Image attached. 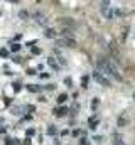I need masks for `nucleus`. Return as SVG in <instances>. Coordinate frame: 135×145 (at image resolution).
Here are the masks:
<instances>
[{
    "instance_id": "1",
    "label": "nucleus",
    "mask_w": 135,
    "mask_h": 145,
    "mask_svg": "<svg viewBox=\"0 0 135 145\" xmlns=\"http://www.w3.org/2000/svg\"><path fill=\"white\" fill-rule=\"evenodd\" d=\"M96 69H100L105 76H108L113 81H123V76H122V72H120V69L115 66V63L110 57H100L96 61Z\"/></svg>"
},
{
    "instance_id": "2",
    "label": "nucleus",
    "mask_w": 135,
    "mask_h": 145,
    "mask_svg": "<svg viewBox=\"0 0 135 145\" xmlns=\"http://www.w3.org/2000/svg\"><path fill=\"white\" fill-rule=\"evenodd\" d=\"M91 76H93V79L98 83V85H101V86H110L111 85V79L108 76H105L100 69H95L93 72H91Z\"/></svg>"
},
{
    "instance_id": "3",
    "label": "nucleus",
    "mask_w": 135,
    "mask_h": 145,
    "mask_svg": "<svg viewBox=\"0 0 135 145\" xmlns=\"http://www.w3.org/2000/svg\"><path fill=\"white\" fill-rule=\"evenodd\" d=\"M101 14H103V17H105V19H108V20H111L115 17V10L111 8V5L108 4L107 0H105V2H103V5H101Z\"/></svg>"
},
{
    "instance_id": "4",
    "label": "nucleus",
    "mask_w": 135,
    "mask_h": 145,
    "mask_svg": "<svg viewBox=\"0 0 135 145\" xmlns=\"http://www.w3.org/2000/svg\"><path fill=\"white\" fill-rule=\"evenodd\" d=\"M57 46H64V47H76V40L69 39V37H63L61 40H57Z\"/></svg>"
},
{
    "instance_id": "5",
    "label": "nucleus",
    "mask_w": 135,
    "mask_h": 145,
    "mask_svg": "<svg viewBox=\"0 0 135 145\" xmlns=\"http://www.w3.org/2000/svg\"><path fill=\"white\" fill-rule=\"evenodd\" d=\"M47 64L51 66V68L54 69V71H59V69H61V64H59V63H57V59L54 56H51L49 59H47Z\"/></svg>"
},
{
    "instance_id": "6",
    "label": "nucleus",
    "mask_w": 135,
    "mask_h": 145,
    "mask_svg": "<svg viewBox=\"0 0 135 145\" xmlns=\"http://www.w3.org/2000/svg\"><path fill=\"white\" fill-rule=\"evenodd\" d=\"M66 113H68V108H66V106H59V108L54 110V115H56V117H64Z\"/></svg>"
},
{
    "instance_id": "7",
    "label": "nucleus",
    "mask_w": 135,
    "mask_h": 145,
    "mask_svg": "<svg viewBox=\"0 0 135 145\" xmlns=\"http://www.w3.org/2000/svg\"><path fill=\"white\" fill-rule=\"evenodd\" d=\"M61 25H64V27H74V22L69 19V17H63L61 19Z\"/></svg>"
},
{
    "instance_id": "8",
    "label": "nucleus",
    "mask_w": 135,
    "mask_h": 145,
    "mask_svg": "<svg viewBox=\"0 0 135 145\" xmlns=\"http://www.w3.org/2000/svg\"><path fill=\"white\" fill-rule=\"evenodd\" d=\"M34 19H36V22H37V24H41V25H46V17L42 15V14H39V12H37L36 15H34Z\"/></svg>"
},
{
    "instance_id": "9",
    "label": "nucleus",
    "mask_w": 135,
    "mask_h": 145,
    "mask_svg": "<svg viewBox=\"0 0 135 145\" xmlns=\"http://www.w3.org/2000/svg\"><path fill=\"white\" fill-rule=\"evenodd\" d=\"M44 36L47 37V39H54V37L57 36L56 34V30H54V29H46V32H44Z\"/></svg>"
},
{
    "instance_id": "10",
    "label": "nucleus",
    "mask_w": 135,
    "mask_h": 145,
    "mask_svg": "<svg viewBox=\"0 0 135 145\" xmlns=\"http://www.w3.org/2000/svg\"><path fill=\"white\" fill-rule=\"evenodd\" d=\"M27 89L30 93H39L42 88H41V86H37V85H27Z\"/></svg>"
},
{
    "instance_id": "11",
    "label": "nucleus",
    "mask_w": 135,
    "mask_h": 145,
    "mask_svg": "<svg viewBox=\"0 0 135 145\" xmlns=\"http://www.w3.org/2000/svg\"><path fill=\"white\" fill-rule=\"evenodd\" d=\"M46 132H47V135H51V137H54V135H56L57 133V128L54 125H49L47 127V130H46Z\"/></svg>"
},
{
    "instance_id": "12",
    "label": "nucleus",
    "mask_w": 135,
    "mask_h": 145,
    "mask_svg": "<svg viewBox=\"0 0 135 145\" xmlns=\"http://www.w3.org/2000/svg\"><path fill=\"white\" fill-rule=\"evenodd\" d=\"M88 123H90V128H91V130H95V128H96V125H98V118L91 117V118H90V121H88Z\"/></svg>"
},
{
    "instance_id": "13",
    "label": "nucleus",
    "mask_w": 135,
    "mask_h": 145,
    "mask_svg": "<svg viewBox=\"0 0 135 145\" xmlns=\"http://www.w3.org/2000/svg\"><path fill=\"white\" fill-rule=\"evenodd\" d=\"M66 101H68V95H66V93H63V95L57 96V103H59V105H63V103H66Z\"/></svg>"
},
{
    "instance_id": "14",
    "label": "nucleus",
    "mask_w": 135,
    "mask_h": 145,
    "mask_svg": "<svg viewBox=\"0 0 135 145\" xmlns=\"http://www.w3.org/2000/svg\"><path fill=\"white\" fill-rule=\"evenodd\" d=\"M20 47H22L20 44H17V42H14V44L10 46V51H12V53H19V51H20Z\"/></svg>"
},
{
    "instance_id": "15",
    "label": "nucleus",
    "mask_w": 135,
    "mask_h": 145,
    "mask_svg": "<svg viewBox=\"0 0 135 145\" xmlns=\"http://www.w3.org/2000/svg\"><path fill=\"white\" fill-rule=\"evenodd\" d=\"M19 17H20L22 20H27L29 19V12L27 10H20V12H19Z\"/></svg>"
},
{
    "instance_id": "16",
    "label": "nucleus",
    "mask_w": 135,
    "mask_h": 145,
    "mask_svg": "<svg viewBox=\"0 0 135 145\" xmlns=\"http://www.w3.org/2000/svg\"><path fill=\"white\" fill-rule=\"evenodd\" d=\"M0 57H8V49H0Z\"/></svg>"
},
{
    "instance_id": "17",
    "label": "nucleus",
    "mask_w": 135,
    "mask_h": 145,
    "mask_svg": "<svg viewBox=\"0 0 135 145\" xmlns=\"http://www.w3.org/2000/svg\"><path fill=\"white\" fill-rule=\"evenodd\" d=\"M20 85H19V83H14V91H15V93H19V91H20Z\"/></svg>"
},
{
    "instance_id": "18",
    "label": "nucleus",
    "mask_w": 135,
    "mask_h": 145,
    "mask_svg": "<svg viewBox=\"0 0 135 145\" xmlns=\"http://www.w3.org/2000/svg\"><path fill=\"white\" fill-rule=\"evenodd\" d=\"M81 85H83V88H86V85H88V76H83V79H81Z\"/></svg>"
},
{
    "instance_id": "19",
    "label": "nucleus",
    "mask_w": 135,
    "mask_h": 145,
    "mask_svg": "<svg viewBox=\"0 0 135 145\" xmlns=\"http://www.w3.org/2000/svg\"><path fill=\"white\" fill-rule=\"evenodd\" d=\"M25 133H27V137H32L34 133H36V130H34V128H27V132H25Z\"/></svg>"
},
{
    "instance_id": "20",
    "label": "nucleus",
    "mask_w": 135,
    "mask_h": 145,
    "mask_svg": "<svg viewBox=\"0 0 135 145\" xmlns=\"http://www.w3.org/2000/svg\"><path fill=\"white\" fill-rule=\"evenodd\" d=\"M42 51H41V47H34L32 46V54H41Z\"/></svg>"
},
{
    "instance_id": "21",
    "label": "nucleus",
    "mask_w": 135,
    "mask_h": 145,
    "mask_svg": "<svg viewBox=\"0 0 135 145\" xmlns=\"http://www.w3.org/2000/svg\"><path fill=\"white\" fill-rule=\"evenodd\" d=\"M98 98H93V101H91V106H93V108H96V106H98Z\"/></svg>"
},
{
    "instance_id": "22",
    "label": "nucleus",
    "mask_w": 135,
    "mask_h": 145,
    "mask_svg": "<svg viewBox=\"0 0 135 145\" xmlns=\"http://www.w3.org/2000/svg\"><path fill=\"white\" fill-rule=\"evenodd\" d=\"M5 145H14V138H5Z\"/></svg>"
},
{
    "instance_id": "23",
    "label": "nucleus",
    "mask_w": 135,
    "mask_h": 145,
    "mask_svg": "<svg viewBox=\"0 0 135 145\" xmlns=\"http://www.w3.org/2000/svg\"><path fill=\"white\" fill-rule=\"evenodd\" d=\"M113 145H125V143H123L120 138H115V140H113Z\"/></svg>"
},
{
    "instance_id": "24",
    "label": "nucleus",
    "mask_w": 135,
    "mask_h": 145,
    "mask_svg": "<svg viewBox=\"0 0 135 145\" xmlns=\"http://www.w3.org/2000/svg\"><path fill=\"white\" fill-rule=\"evenodd\" d=\"M27 74L29 76H34L36 74V69H27Z\"/></svg>"
},
{
    "instance_id": "25",
    "label": "nucleus",
    "mask_w": 135,
    "mask_h": 145,
    "mask_svg": "<svg viewBox=\"0 0 135 145\" xmlns=\"http://www.w3.org/2000/svg\"><path fill=\"white\" fill-rule=\"evenodd\" d=\"M64 83H66L68 86H71V85H73V81H71V78H66V79H64Z\"/></svg>"
},
{
    "instance_id": "26",
    "label": "nucleus",
    "mask_w": 135,
    "mask_h": 145,
    "mask_svg": "<svg viewBox=\"0 0 135 145\" xmlns=\"http://www.w3.org/2000/svg\"><path fill=\"white\" fill-rule=\"evenodd\" d=\"M125 123H127V120H125V118H120V120H118V125H120V127L125 125Z\"/></svg>"
},
{
    "instance_id": "27",
    "label": "nucleus",
    "mask_w": 135,
    "mask_h": 145,
    "mask_svg": "<svg viewBox=\"0 0 135 145\" xmlns=\"http://www.w3.org/2000/svg\"><path fill=\"white\" fill-rule=\"evenodd\" d=\"M41 78H42V79H47V78H49V72H42Z\"/></svg>"
},
{
    "instance_id": "28",
    "label": "nucleus",
    "mask_w": 135,
    "mask_h": 145,
    "mask_svg": "<svg viewBox=\"0 0 135 145\" xmlns=\"http://www.w3.org/2000/svg\"><path fill=\"white\" fill-rule=\"evenodd\" d=\"M79 143H81V145H88V143H90V142L86 140V138H83V140H79Z\"/></svg>"
},
{
    "instance_id": "29",
    "label": "nucleus",
    "mask_w": 135,
    "mask_h": 145,
    "mask_svg": "<svg viewBox=\"0 0 135 145\" xmlns=\"http://www.w3.org/2000/svg\"><path fill=\"white\" fill-rule=\"evenodd\" d=\"M61 135H63V137H66V135H69V130H63V132H61Z\"/></svg>"
},
{
    "instance_id": "30",
    "label": "nucleus",
    "mask_w": 135,
    "mask_h": 145,
    "mask_svg": "<svg viewBox=\"0 0 135 145\" xmlns=\"http://www.w3.org/2000/svg\"><path fill=\"white\" fill-rule=\"evenodd\" d=\"M54 88H56L54 85H47V86H46V89H49V91H51V89H54Z\"/></svg>"
},
{
    "instance_id": "31",
    "label": "nucleus",
    "mask_w": 135,
    "mask_h": 145,
    "mask_svg": "<svg viewBox=\"0 0 135 145\" xmlns=\"http://www.w3.org/2000/svg\"><path fill=\"white\" fill-rule=\"evenodd\" d=\"M24 145H30V138H29V137L24 140Z\"/></svg>"
},
{
    "instance_id": "32",
    "label": "nucleus",
    "mask_w": 135,
    "mask_h": 145,
    "mask_svg": "<svg viewBox=\"0 0 135 145\" xmlns=\"http://www.w3.org/2000/svg\"><path fill=\"white\" fill-rule=\"evenodd\" d=\"M10 2H14V4H19V0H10Z\"/></svg>"
},
{
    "instance_id": "33",
    "label": "nucleus",
    "mask_w": 135,
    "mask_h": 145,
    "mask_svg": "<svg viewBox=\"0 0 135 145\" xmlns=\"http://www.w3.org/2000/svg\"><path fill=\"white\" fill-rule=\"evenodd\" d=\"M2 121H4V120H2V118H0V123H2Z\"/></svg>"
},
{
    "instance_id": "34",
    "label": "nucleus",
    "mask_w": 135,
    "mask_h": 145,
    "mask_svg": "<svg viewBox=\"0 0 135 145\" xmlns=\"http://www.w3.org/2000/svg\"><path fill=\"white\" fill-rule=\"evenodd\" d=\"M133 100H135V93H133Z\"/></svg>"
}]
</instances>
